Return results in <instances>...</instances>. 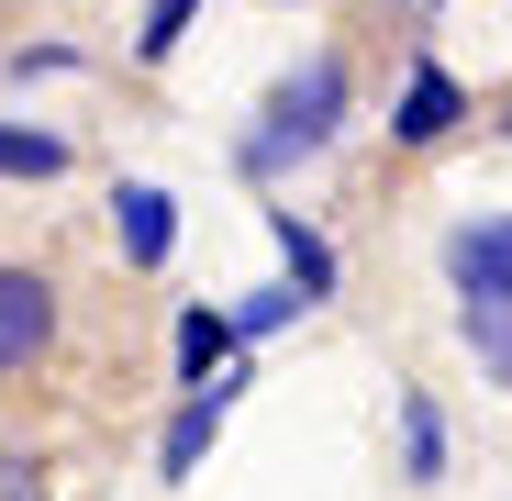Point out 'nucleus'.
<instances>
[{"mask_svg": "<svg viewBox=\"0 0 512 501\" xmlns=\"http://www.w3.org/2000/svg\"><path fill=\"white\" fill-rule=\"evenodd\" d=\"M334 134H346V56H301L279 90H268V112H256L245 167L268 179V167H290V156H323Z\"/></svg>", "mask_w": 512, "mask_h": 501, "instance_id": "nucleus-1", "label": "nucleus"}, {"mask_svg": "<svg viewBox=\"0 0 512 501\" xmlns=\"http://www.w3.org/2000/svg\"><path fill=\"white\" fill-rule=\"evenodd\" d=\"M446 279L457 301H512V212H468L446 234Z\"/></svg>", "mask_w": 512, "mask_h": 501, "instance_id": "nucleus-2", "label": "nucleus"}, {"mask_svg": "<svg viewBox=\"0 0 512 501\" xmlns=\"http://www.w3.org/2000/svg\"><path fill=\"white\" fill-rule=\"evenodd\" d=\"M45 346H56V290L34 268H0V379L45 368Z\"/></svg>", "mask_w": 512, "mask_h": 501, "instance_id": "nucleus-3", "label": "nucleus"}, {"mask_svg": "<svg viewBox=\"0 0 512 501\" xmlns=\"http://www.w3.org/2000/svg\"><path fill=\"white\" fill-rule=\"evenodd\" d=\"M468 112H479V101L457 90V78H446L435 56H412V78H401V101H390V134H401V145H446V134H457Z\"/></svg>", "mask_w": 512, "mask_h": 501, "instance_id": "nucleus-4", "label": "nucleus"}, {"mask_svg": "<svg viewBox=\"0 0 512 501\" xmlns=\"http://www.w3.org/2000/svg\"><path fill=\"white\" fill-rule=\"evenodd\" d=\"M112 245H123V268H167V245H179V201H167L156 179H123V190H112Z\"/></svg>", "mask_w": 512, "mask_h": 501, "instance_id": "nucleus-5", "label": "nucleus"}, {"mask_svg": "<svg viewBox=\"0 0 512 501\" xmlns=\"http://www.w3.org/2000/svg\"><path fill=\"white\" fill-rule=\"evenodd\" d=\"M223 412H234V379H212V390H190L179 412H167V435H156V479H190V468L212 457V435H223Z\"/></svg>", "mask_w": 512, "mask_h": 501, "instance_id": "nucleus-6", "label": "nucleus"}, {"mask_svg": "<svg viewBox=\"0 0 512 501\" xmlns=\"http://www.w3.org/2000/svg\"><path fill=\"white\" fill-rule=\"evenodd\" d=\"M223 368H234V312L190 301V312H179V379H190V390H212Z\"/></svg>", "mask_w": 512, "mask_h": 501, "instance_id": "nucleus-7", "label": "nucleus"}, {"mask_svg": "<svg viewBox=\"0 0 512 501\" xmlns=\"http://www.w3.org/2000/svg\"><path fill=\"white\" fill-rule=\"evenodd\" d=\"M401 479H412V490L446 479V412L423 401V390H401Z\"/></svg>", "mask_w": 512, "mask_h": 501, "instance_id": "nucleus-8", "label": "nucleus"}, {"mask_svg": "<svg viewBox=\"0 0 512 501\" xmlns=\"http://www.w3.org/2000/svg\"><path fill=\"white\" fill-rule=\"evenodd\" d=\"M268 234H279V257H290V290H301V301H334V245H323L301 212H268Z\"/></svg>", "mask_w": 512, "mask_h": 501, "instance_id": "nucleus-9", "label": "nucleus"}, {"mask_svg": "<svg viewBox=\"0 0 512 501\" xmlns=\"http://www.w3.org/2000/svg\"><path fill=\"white\" fill-rule=\"evenodd\" d=\"M457 334H468V357L512 390V301H457Z\"/></svg>", "mask_w": 512, "mask_h": 501, "instance_id": "nucleus-10", "label": "nucleus"}, {"mask_svg": "<svg viewBox=\"0 0 512 501\" xmlns=\"http://www.w3.org/2000/svg\"><path fill=\"white\" fill-rule=\"evenodd\" d=\"M67 167V134H45V123H0V179H56Z\"/></svg>", "mask_w": 512, "mask_h": 501, "instance_id": "nucleus-11", "label": "nucleus"}, {"mask_svg": "<svg viewBox=\"0 0 512 501\" xmlns=\"http://www.w3.org/2000/svg\"><path fill=\"white\" fill-rule=\"evenodd\" d=\"M290 312H312V301H301L290 279H268V290H245V301H234V346H256V334H279Z\"/></svg>", "mask_w": 512, "mask_h": 501, "instance_id": "nucleus-12", "label": "nucleus"}, {"mask_svg": "<svg viewBox=\"0 0 512 501\" xmlns=\"http://www.w3.org/2000/svg\"><path fill=\"white\" fill-rule=\"evenodd\" d=\"M190 12H201V0H145V34H134V56H145V67H167V56H179V34H190Z\"/></svg>", "mask_w": 512, "mask_h": 501, "instance_id": "nucleus-13", "label": "nucleus"}]
</instances>
